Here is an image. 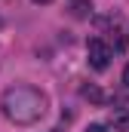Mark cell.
<instances>
[{"instance_id": "1", "label": "cell", "mask_w": 129, "mask_h": 132, "mask_svg": "<svg viewBox=\"0 0 129 132\" xmlns=\"http://www.w3.org/2000/svg\"><path fill=\"white\" fill-rule=\"evenodd\" d=\"M3 114L9 123H19V126H31L43 117L46 111V95L34 86H12L3 92V101H0Z\"/></svg>"}, {"instance_id": "2", "label": "cell", "mask_w": 129, "mask_h": 132, "mask_svg": "<svg viewBox=\"0 0 129 132\" xmlns=\"http://www.w3.org/2000/svg\"><path fill=\"white\" fill-rule=\"evenodd\" d=\"M86 55H89V65L95 68V71H104V68L111 65V46L101 40V37H92L89 43H86Z\"/></svg>"}, {"instance_id": "3", "label": "cell", "mask_w": 129, "mask_h": 132, "mask_svg": "<svg viewBox=\"0 0 129 132\" xmlns=\"http://www.w3.org/2000/svg\"><path fill=\"white\" fill-rule=\"evenodd\" d=\"M68 9H71L74 19H89V15H92V3H89V0H71Z\"/></svg>"}, {"instance_id": "4", "label": "cell", "mask_w": 129, "mask_h": 132, "mask_svg": "<svg viewBox=\"0 0 129 132\" xmlns=\"http://www.w3.org/2000/svg\"><path fill=\"white\" fill-rule=\"evenodd\" d=\"M83 98H89V101H101V89H95V86H83Z\"/></svg>"}, {"instance_id": "5", "label": "cell", "mask_w": 129, "mask_h": 132, "mask_svg": "<svg viewBox=\"0 0 129 132\" xmlns=\"http://www.w3.org/2000/svg\"><path fill=\"white\" fill-rule=\"evenodd\" d=\"M114 126H117V129H129V111H123V114L114 117Z\"/></svg>"}, {"instance_id": "6", "label": "cell", "mask_w": 129, "mask_h": 132, "mask_svg": "<svg viewBox=\"0 0 129 132\" xmlns=\"http://www.w3.org/2000/svg\"><path fill=\"white\" fill-rule=\"evenodd\" d=\"M86 132H108V129H104L101 123H92V126H89V129H86Z\"/></svg>"}, {"instance_id": "7", "label": "cell", "mask_w": 129, "mask_h": 132, "mask_svg": "<svg viewBox=\"0 0 129 132\" xmlns=\"http://www.w3.org/2000/svg\"><path fill=\"white\" fill-rule=\"evenodd\" d=\"M123 83H126V86H129V65L123 68Z\"/></svg>"}, {"instance_id": "8", "label": "cell", "mask_w": 129, "mask_h": 132, "mask_svg": "<svg viewBox=\"0 0 129 132\" xmlns=\"http://www.w3.org/2000/svg\"><path fill=\"white\" fill-rule=\"evenodd\" d=\"M31 3H52V0H31Z\"/></svg>"}]
</instances>
